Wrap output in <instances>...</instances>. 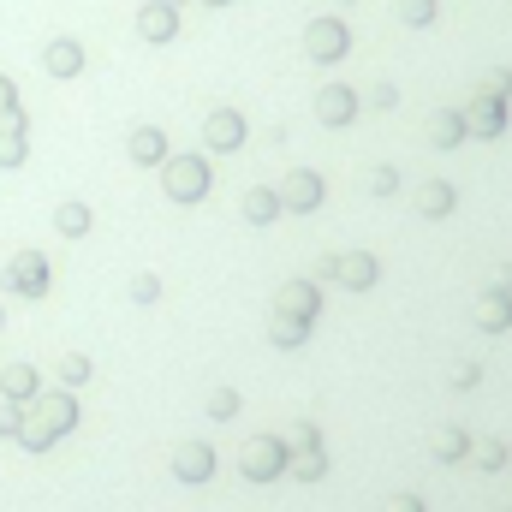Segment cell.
Wrapping results in <instances>:
<instances>
[{
    "instance_id": "5b68a950",
    "label": "cell",
    "mask_w": 512,
    "mask_h": 512,
    "mask_svg": "<svg viewBox=\"0 0 512 512\" xmlns=\"http://www.w3.org/2000/svg\"><path fill=\"white\" fill-rule=\"evenodd\" d=\"M12 96H18V90H12V78H6V72H0V114H12V108H18V102H12Z\"/></svg>"
},
{
    "instance_id": "3957f363",
    "label": "cell",
    "mask_w": 512,
    "mask_h": 512,
    "mask_svg": "<svg viewBox=\"0 0 512 512\" xmlns=\"http://www.w3.org/2000/svg\"><path fill=\"white\" fill-rule=\"evenodd\" d=\"M6 286H18V292H42V256H18V262L6 268Z\"/></svg>"
},
{
    "instance_id": "7a4b0ae2",
    "label": "cell",
    "mask_w": 512,
    "mask_h": 512,
    "mask_svg": "<svg viewBox=\"0 0 512 512\" xmlns=\"http://www.w3.org/2000/svg\"><path fill=\"white\" fill-rule=\"evenodd\" d=\"M42 60H48V72H54V78H72V72L84 66V48H78V42H48V54H42Z\"/></svg>"
},
{
    "instance_id": "277c9868",
    "label": "cell",
    "mask_w": 512,
    "mask_h": 512,
    "mask_svg": "<svg viewBox=\"0 0 512 512\" xmlns=\"http://www.w3.org/2000/svg\"><path fill=\"white\" fill-rule=\"evenodd\" d=\"M84 221H90V215H84L78 203H72V209H60V233H84Z\"/></svg>"
},
{
    "instance_id": "6da1fadb",
    "label": "cell",
    "mask_w": 512,
    "mask_h": 512,
    "mask_svg": "<svg viewBox=\"0 0 512 512\" xmlns=\"http://www.w3.org/2000/svg\"><path fill=\"white\" fill-rule=\"evenodd\" d=\"M24 161V114H0V167H18Z\"/></svg>"
}]
</instances>
